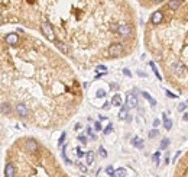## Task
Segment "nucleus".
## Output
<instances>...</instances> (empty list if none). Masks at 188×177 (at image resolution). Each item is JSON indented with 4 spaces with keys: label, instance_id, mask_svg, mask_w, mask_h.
Instances as JSON below:
<instances>
[{
    "label": "nucleus",
    "instance_id": "nucleus-1",
    "mask_svg": "<svg viewBox=\"0 0 188 177\" xmlns=\"http://www.w3.org/2000/svg\"><path fill=\"white\" fill-rule=\"evenodd\" d=\"M122 54H123V44L114 42V44H112L109 46V55L112 58H119Z\"/></svg>",
    "mask_w": 188,
    "mask_h": 177
},
{
    "label": "nucleus",
    "instance_id": "nucleus-2",
    "mask_svg": "<svg viewBox=\"0 0 188 177\" xmlns=\"http://www.w3.org/2000/svg\"><path fill=\"white\" fill-rule=\"evenodd\" d=\"M116 32H117V35H120L123 38H129L132 35V26L129 23H120L116 28Z\"/></svg>",
    "mask_w": 188,
    "mask_h": 177
},
{
    "label": "nucleus",
    "instance_id": "nucleus-3",
    "mask_svg": "<svg viewBox=\"0 0 188 177\" xmlns=\"http://www.w3.org/2000/svg\"><path fill=\"white\" fill-rule=\"evenodd\" d=\"M41 29H42V34L49 39V41H57L55 39V34H54V29H52V26L48 23V22H43L42 25H41Z\"/></svg>",
    "mask_w": 188,
    "mask_h": 177
},
{
    "label": "nucleus",
    "instance_id": "nucleus-4",
    "mask_svg": "<svg viewBox=\"0 0 188 177\" xmlns=\"http://www.w3.org/2000/svg\"><path fill=\"white\" fill-rule=\"evenodd\" d=\"M25 148H26L29 152H36L38 150H39V144H38L35 139L29 138V139H26V142H25Z\"/></svg>",
    "mask_w": 188,
    "mask_h": 177
},
{
    "label": "nucleus",
    "instance_id": "nucleus-5",
    "mask_svg": "<svg viewBox=\"0 0 188 177\" xmlns=\"http://www.w3.org/2000/svg\"><path fill=\"white\" fill-rule=\"evenodd\" d=\"M15 110H16V113H17L19 116H22V118H26L28 113H29L28 107H26L23 103H17V105L15 106Z\"/></svg>",
    "mask_w": 188,
    "mask_h": 177
},
{
    "label": "nucleus",
    "instance_id": "nucleus-6",
    "mask_svg": "<svg viewBox=\"0 0 188 177\" xmlns=\"http://www.w3.org/2000/svg\"><path fill=\"white\" fill-rule=\"evenodd\" d=\"M4 41L9 45H12V46H16V45L19 44V35H16V34H7L4 37Z\"/></svg>",
    "mask_w": 188,
    "mask_h": 177
},
{
    "label": "nucleus",
    "instance_id": "nucleus-7",
    "mask_svg": "<svg viewBox=\"0 0 188 177\" xmlns=\"http://www.w3.org/2000/svg\"><path fill=\"white\" fill-rule=\"evenodd\" d=\"M164 20V13L161 12V10H156V12H153L152 13V16H150V22L153 23V25H158V23H161Z\"/></svg>",
    "mask_w": 188,
    "mask_h": 177
},
{
    "label": "nucleus",
    "instance_id": "nucleus-8",
    "mask_svg": "<svg viewBox=\"0 0 188 177\" xmlns=\"http://www.w3.org/2000/svg\"><path fill=\"white\" fill-rule=\"evenodd\" d=\"M16 174V167L13 163H7L4 167V177H15Z\"/></svg>",
    "mask_w": 188,
    "mask_h": 177
},
{
    "label": "nucleus",
    "instance_id": "nucleus-9",
    "mask_svg": "<svg viewBox=\"0 0 188 177\" xmlns=\"http://www.w3.org/2000/svg\"><path fill=\"white\" fill-rule=\"evenodd\" d=\"M138 105V99H136V96L135 94H132V93H127V96H126V106L130 109V107H135Z\"/></svg>",
    "mask_w": 188,
    "mask_h": 177
},
{
    "label": "nucleus",
    "instance_id": "nucleus-10",
    "mask_svg": "<svg viewBox=\"0 0 188 177\" xmlns=\"http://www.w3.org/2000/svg\"><path fill=\"white\" fill-rule=\"evenodd\" d=\"M112 105H113V106H117V107H120V106L123 105L122 96H120L119 93H116V94H114V96L112 97Z\"/></svg>",
    "mask_w": 188,
    "mask_h": 177
},
{
    "label": "nucleus",
    "instance_id": "nucleus-11",
    "mask_svg": "<svg viewBox=\"0 0 188 177\" xmlns=\"http://www.w3.org/2000/svg\"><path fill=\"white\" fill-rule=\"evenodd\" d=\"M172 70H174V74L180 76V74H182V73H184V65H182V64H180V63H177V64H174V65H172Z\"/></svg>",
    "mask_w": 188,
    "mask_h": 177
},
{
    "label": "nucleus",
    "instance_id": "nucleus-12",
    "mask_svg": "<svg viewBox=\"0 0 188 177\" xmlns=\"http://www.w3.org/2000/svg\"><path fill=\"white\" fill-rule=\"evenodd\" d=\"M162 119H164V128H165L166 131H169V129L172 128V121L166 118V113H162Z\"/></svg>",
    "mask_w": 188,
    "mask_h": 177
},
{
    "label": "nucleus",
    "instance_id": "nucleus-13",
    "mask_svg": "<svg viewBox=\"0 0 188 177\" xmlns=\"http://www.w3.org/2000/svg\"><path fill=\"white\" fill-rule=\"evenodd\" d=\"M180 6H181V0H169L168 1V7L171 10H177Z\"/></svg>",
    "mask_w": 188,
    "mask_h": 177
},
{
    "label": "nucleus",
    "instance_id": "nucleus-14",
    "mask_svg": "<svg viewBox=\"0 0 188 177\" xmlns=\"http://www.w3.org/2000/svg\"><path fill=\"white\" fill-rule=\"evenodd\" d=\"M0 107H1V115H3V116H7V115L10 113V105H9V103L3 102Z\"/></svg>",
    "mask_w": 188,
    "mask_h": 177
},
{
    "label": "nucleus",
    "instance_id": "nucleus-15",
    "mask_svg": "<svg viewBox=\"0 0 188 177\" xmlns=\"http://www.w3.org/2000/svg\"><path fill=\"white\" fill-rule=\"evenodd\" d=\"M127 106H124V107H120V110H119V118L120 119H127L129 118V113H127Z\"/></svg>",
    "mask_w": 188,
    "mask_h": 177
},
{
    "label": "nucleus",
    "instance_id": "nucleus-16",
    "mask_svg": "<svg viewBox=\"0 0 188 177\" xmlns=\"http://www.w3.org/2000/svg\"><path fill=\"white\" fill-rule=\"evenodd\" d=\"M132 145L136 147V148H142V147H143V139L139 138V136H136V138L132 139Z\"/></svg>",
    "mask_w": 188,
    "mask_h": 177
},
{
    "label": "nucleus",
    "instance_id": "nucleus-17",
    "mask_svg": "<svg viewBox=\"0 0 188 177\" xmlns=\"http://www.w3.org/2000/svg\"><path fill=\"white\" fill-rule=\"evenodd\" d=\"M142 96H143V97H145V99H146V100L149 102V103L152 105V106H155V105H156V100H155V99H153V97L150 96V94L148 93V91H142Z\"/></svg>",
    "mask_w": 188,
    "mask_h": 177
},
{
    "label": "nucleus",
    "instance_id": "nucleus-18",
    "mask_svg": "<svg viewBox=\"0 0 188 177\" xmlns=\"http://www.w3.org/2000/svg\"><path fill=\"white\" fill-rule=\"evenodd\" d=\"M54 42H55V45L58 46V49H59L61 52H64V54H67V52H68V48H67V45L65 44H62L61 41H54Z\"/></svg>",
    "mask_w": 188,
    "mask_h": 177
},
{
    "label": "nucleus",
    "instance_id": "nucleus-19",
    "mask_svg": "<svg viewBox=\"0 0 188 177\" xmlns=\"http://www.w3.org/2000/svg\"><path fill=\"white\" fill-rule=\"evenodd\" d=\"M65 150H67V145H65V147H62V151H61V155H62V158H64V161H65V164H68V166H70V164H73V161H71V160H70V158L67 157V152H65Z\"/></svg>",
    "mask_w": 188,
    "mask_h": 177
},
{
    "label": "nucleus",
    "instance_id": "nucleus-20",
    "mask_svg": "<svg viewBox=\"0 0 188 177\" xmlns=\"http://www.w3.org/2000/svg\"><path fill=\"white\" fill-rule=\"evenodd\" d=\"M149 65H150V68L153 70V74L158 77V80L159 81H162V76L159 74V71H158V68H156V65H155V63H149Z\"/></svg>",
    "mask_w": 188,
    "mask_h": 177
},
{
    "label": "nucleus",
    "instance_id": "nucleus-21",
    "mask_svg": "<svg viewBox=\"0 0 188 177\" xmlns=\"http://www.w3.org/2000/svg\"><path fill=\"white\" fill-rule=\"evenodd\" d=\"M169 147V138H164L159 144V150H166Z\"/></svg>",
    "mask_w": 188,
    "mask_h": 177
},
{
    "label": "nucleus",
    "instance_id": "nucleus-22",
    "mask_svg": "<svg viewBox=\"0 0 188 177\" xmlns=\"http://www.w3.org/2000/svg\"><path fill=\"white\" fill-rule=\"evenodd\" d=\"M85 160H87V166H91L93 163H94V154L90 151V152H87L85 154Z\"/></svg>",
    "mask_w": 188,
    "mask_h": 177
},
{
    "label": "nucleus",
    "instance_id": "nucleus-23",
    "mask_svg": "<svg viewBox=\"0 0 188 177\" xmlns=\"http://www.w3.org/2000/svg\"><path fill=\"white\" fill-rule=\"evenodd\" d=\"M113 176H116V177H124V176H126V169H123V167H122V169H117V170L114 171V174H113Z\"/></svg>",
    "mask_w": 188,
    "mask_h": 177
},
{
    "label": "nucleus",
    "instance_id": "nucleus-24",
    "mask_svg": "<svg viewBox=\"0 0 188 177\" xmlns=\"http://www.w3.org/2000/svg\"><path fill=\"white\" fill-rule=\"evenodd\" d=\"M156 136H159V131H158V128L150 129L149 133H148V138H149V139H153V138H156Z\"/></svg>",
    "mask_w": 188,
    "mask_h": 177
},
{
    "label": "nucleus",
    "instance_id": "nucleus-25",
    "mask_svg": "<svg viewBox=\"0 0 188 177\" xmlns=\"http://www.w3.org/2000/svg\"><path fill=\"white\" fill-rule=\"evenodd\" d=\"M99 155H100L101 158H107V151H106L104 147H100V148H99Z\"/></svg>",
    "mask_w": 188,
    "mask_h": 177
},
{
    "label": "nucleus",
    "instance_id": "nucleus-26",
    "mask_svg": "<svg viewBox=\"0 0 188 177\" xmlns=\"http://www.w3.org/2000/svg\"><path fill=\"white\" fill-rule=\"evenodd\" d=\"M112 131H113V124L110 122V124H109V125L106 126V129L103 131V133H104V135H109V133L112 132Z\"/></svg>",
    "mask_w": 188,
    "mask_h": 177
},
{
    "label": "nucleus",
    "instance_id": "nucleus-27",
    "mask_svg": "<svg viewBox=\"0 0 188 177\" xmlns=\"http://www.w3.org/2000/svg\"><path fill=\"white\" fill-rule=\"evenodd\" d=\"M65 138H67V132H62L61 136H59V139H58V145H62L64 141H65Z\"/></svg>",
    "mask_w": 188,
    "mask_h": 177
},
{
    "label": "nucleus",
    "instance_id": "nucleus-28",
    "mask_svg": "<svg viewBox=\"0 0 188 177\" xmlns=\"http://www.w3.org/2000/svg\"><path fill=\"white\" fill-rule=\"evenodd\" d=\"M159 157H161V152H159V151H158V152H155V154H153V157H152V158H153V161H155L156 164H159Z\"/></svg>",
    "mask_w": 188,
    "mask_h": 177
},
{
    "label": "nucleus",
    "instance_id": "nucleus-29",
    "mask_svg": "<svg viewBox=\"0 0 188 177\" xmlns=\"http://www.w3.org/2000/svg\"><path fill=\"white\" fill-rule=\"evenodd\" d=\"M114 171H116V170L113 169L112 166H109V167H106V173H107V174H110V176H113V174H114Z\"/></svg>",
    "mask_w": 188,
    "mask_h": 177
},
{
    "label": "nucleus",
    "instance_id": "nucleus-30",
    "mask_svg": "<svg viewBox=\"0 0 188 177\" xmlns=\"http://www.w3.org/2000/svg\"><path fill=\"white\" fill-rule=\"evenodd\" d=\"M97 97H104L106 96V91L103 90V88H100V90H97V94H96Z\"/></svg>",
    "mask_w": 188,
    "mask_h": 177
},
{
    "label": "nucleus",
    "instance_id": "nucleus-31",
    "mask_svg": "<svg viewBox=\"0 0 188 177\" xmlns=\"http://www.w3.org/2000/svg\"><path fill=\"white\" fill-rule=\"evenodd\" d=\"M165 94H166V97H171V99H177V97H178L177 94H174V93H171L169 90H166V91H165Z\"/></svg>",
    "mask_w": 188,
    "mask_h": 177
},
{
    "label": "nucleus",
    "instance_id": "nucleus-32",
    "mask_svg": "<svg viewBox=\"0 0 188 177\" xmlns=\"http://www.w3.org/2000/svg\"><path fill=\"white\" fill-rule=\"evenodd\" d=\"M185 109H187V103H180V105H178V110H180V112H184Z\"/></svg>",
    "mask_w": 188,
    "mask_h": 177
},
{
    "label": "nucleus",
    "instance_id": "nucleus-33",
    "mask_svg": "<svg viewBox=\"0 0 188 177\" xmlns=\"http://www.w3.org/2000/svg\"><path fill=\"white\" fill-rule=\"evenodd\" d=\"M87 135H90V136H91V139H96V135L93 133V129H91L90 126L87 128Z\"/></svg>",
    "mask_w": 188,
    "mask_h": 177
},
{
    "label": "nucleus",
    "instance_id": "nucleus-34",
    "mask_svg": "<svg viewBox=\"0 0 188 177\" xmlns=\"http://www.w3.org/2000/svg\"><path fill=\"white\" fill-rule=\"evenodd\" d=\"M78 139H80V142H81V144H84V145L87 144V138H85V135H80V136H78Z\"/></svg>",
    "mask_w": 188,
    "mask_h": 177
},
{
    "label": "nucleus",
    "instance_id": "nucleus-35",
    "mask_svg": "<svg viewBox=\"0 0 188 177\" xmlns=\"http://www.w3.org/2000/svg\"><path fill=\"white\" fill-rule=\"evenodd\" d=\"M94 129L96 131H101V124L100 122H94Z\"/></svg>",
    "mask_w": 188,
    "mask_h": 177
},
{
    "label": "nucleus",
    "instance_id": "nucleus-36",
    "mask_svg": "<svg viewBox=\"0 0 188 177\" xmlns=\"http://www.w3.org/2000/svg\"><path fill=\"white\" fill-rule=\"evenodd\" d=\"M97 71H101V73H106V71H107V68H106L104 65H99V67H97Z\"/></svg>",
    "mask_w": 188,
    "mask_h": 177
},
{
    "label": "nucleus",
    "instance_id": "nucleus-37",
    "mask_svg": "<svg viewBox=\"0 0 188 177\" xmlns=\"http://www.w3.org/2000/svg\"><path fill=\"white\" fill-rule=\"evenodd\" d=\"M75 154H77L78 157H82V155H84V152H82L80 148H75Z\"/></svg>",
    "mask_w": 188,
    "mask_h": 177
},
{
    "label": "nucleus",
    "instance_id": "nucleus-38",
    "mask_svg": "<svg viewBox=\"0 0 188 177\" xmlns=\"http://www.w3.org/2000/svg\"><path fill=\"white\" fill-rule=\"evenodd\" d=\"M123 73H124V76H127V77H132V73H130L127 68H123Z\"/></svg>",
    "mask_w": 188,
    "mask_h": 177
},
{
    "label": "nucleus",
    "instance_id": "nucleus-39",
    "mask_svg": "<svg viewBox=\"0 0 188 177\" xmlns=\"http://www.w3.org/2000/svg\"><path fill=\"white\" fill-rule=\"evenodd\" d=\"M80 170H81V171H84V173H85V171H87V167H85V166H84V164H80Z\"/></svg>",
    "mask_w": 188,
    "mask_h": 177
},
{
    "label": "nucleus",
    "instance_id": "nucleus-40",
    "mask_svg": "<svg viewBox=\"0 0 188 177\" xmlns=\"http://www.w3.org/2000/svg\"><path fill=\"white\" fill-rule=\"evenodd\" d=\"M158 126H159V121L155 119V121H153V128H158Z\"/></svg>",
    "mask_w": 188,
    "mask_h": 177
},
{
    "label": "nucleus",
    "instance_id": "nucleus-41",
    "mask_svg": "<svg viewBox=\"0 0 188 177\" xmlns=\"http://www.w3.org/2000/svg\"><path fill=\"white\" fill-rule=\"evenodd\" d=\"M180 155H181V151H178V152H177V154H175V157H174V161H177V160H178V157H180Z\"/></svg>",
    "mask_w": 188,
    "mask_h": 177
},
{
    "label": "nucleus",
    "instance_id": "nucleus-42",
    "mask_svg": "<svg viewBox=\"0 0 188 177\" xmlns=\"http://www.w3.org/2000/svg\"><path fill=\"white\" fill-rule=\"evenodd\" d=\"M80 128H81V124H80V122H77V124H75V126H74V129L77 131V129H80Z\"/></svg>",
    "mask_w": 188,
    "mask_h": 177
},
{
    "label": "nucleus",
    "instance_id": "nucleus-43",
    "mask_svg": "<svg viewBox=\"0 0 188 177\" xmlns=\"http://www.w3.org/2000/svg\"><path fill=\"white\" fill-rule=\"evenodd\" d=\"M138 74H139L140 77H145V76H146V74H145V73H142V71H138Z\"/></svg>",
    "mask_w": 188,
    "mask_h": 177
},
{
    "label": "nucleus",
    "instance_id": "nucleus-44",
    "mask_svg": "<svg viewBox=\"0 0 188 177\" xmlns=\"http://www.w3.org/2000/svg\"><path fill=\"white\" fill-rule=\"evenodd\" d=\"M184 121H188V113H184Z\"/></svg>",
    "mask_w": 188,
    "mask_h": 177
},
{
    "label": "nucleus",
    "instance_id": "nucleus-45",
    "mask_svg": "<svg viewBox=\"0 0 188 177\" xmlns=\"http://www.w3.org/2000/svg\"><path fill=\"white\" fill-rule=\"evenodd\" d=\"M153 1H158V3H161V1H164V0H153Z\"/></svg>",
    "mask_w": 188,
    "mask_h": 177
},
{
    "label": "nucleus",
    "instance_id": "nucleus-46",
    "mask_svg": "<svg viewBox=\"0 0 188 177\" xmlns=\"http://www.w3.org/2000/svg\"><path fill=\"white\" fill-rule=\"evenodd\" d=\"M81 177H85V176H81Z\"/></svg>",
    "mask_w": 188,
    "mask_h": 177
},
{
    "label": "nucleus",
    "instance_id": "nucleus-47",
    "mask_svg": "<svg viewBox=\"0 0 188 177\" xmlns=\"http://www.w3.org/2000/svg\"><path fill=\"white\" fill-rule=\"evenodd\" d=\"M112 177H116V176H112Z\"/></svg>",
    "mask_w": 188,
    "mask_h": 177
}]
</instances>
